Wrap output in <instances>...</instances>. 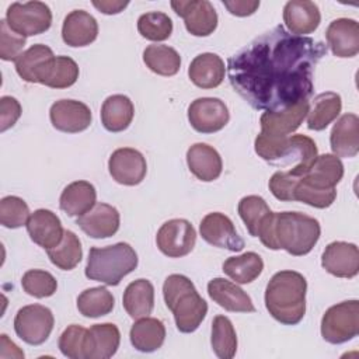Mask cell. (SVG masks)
I'll return each mask as SVG.
<instances>
[{"label": "cell", "instance_id": "obj_43", "mask_svg": "<svg viewBox=\"0 0 359 359\" xmlns=\"http://www.w3.org/2000/svg\"><path fill=\"white\" fill-rule=\"evenodd\" d=\"M22 289L27 294L36 299H43L55 294L57 289V280L52 273L42 269H29L22 275Z\"/></svg>", "mask_w": 359, "mask_h": 359}, {"label": "cell", "instance_id": "obj_19", "mask_svg": "<svg viewBox=\"0 0 359 359\" xmlns=\"http://www.w3.org/2000/svg\"><path fill=\"white\" fill-rule=\"evenodd\" d=\"M121 344V332L112 323L91 325L84 337V359H108L114 356Z\"/></svg>", "mask_w": 359, "mask_h": 359}, {"label": "cell", "instance_id": "obj_11", "mask_svg": "<svg viewBox=\"0 0 359 359\" xmlns=\"http://www.w3.org/2000/svg\"><path fill=\"white\" fill-rule=\"evenodd\" d=\"M156 243L158 250L170 258L188 255L196 243V231L185 219H171L157 231Z\"/></svg>", "mask_w": 359, "mask_h": 359}, {"label": "cell", "instance_id": "obj_40", "mask_svg": "<svg viewBox=\"0 0 359 359\" xmlns=\"http://www.w3.org/2000/svg\"><path fill=\"white\" fill-rule=\"evenodd\" d=\"M46 252L50 262L63 271L74 269L83 258L81 243L79 237L70 230H65L60 244L46 250Z\"/></svg>", "mask_w": 359, "mask_h": 359}, {"label": "cell", "instance_id": "obj_38", "mask_svg": "<svg viewBox=\"0 0 359 359\" xmlns=\"http://www.w3.org/2000/svg\"><path fill=\"white\" fill-rule=\"evenodd\" d=\"M143 62L153 73L165 77L177 74L181 67L180 53L167 45H149L143 50Z\"/></svg>", "mask_w": 359, "mask_h": 359}, {"label": "cell", "instance_id": "obj_37", "mask_svg": "<svg viewBox=\"0 0 359 359\" xmlns=\"http://www.w3.org/2000/svg\"><path fill=\"white\" fill-rule=\"evenodd\" d=\"M264 269L262 258L252 251L230 257L223 262V272L236 283L245 285L255 280Z\"/></svg>", "mask_w": 359, "mask_h": 359}, {"label": "cell", "instance_id": "obj_51", "mask_svg": "<svg viewBox=\"0 0 359 359\" xmlns=\"http://www.w3.org/2000/svg\"><path fill=\"white\" fill-rule=\"evenodd\" d=\"M128 4H129L128 1H119V0H112V1H111V0H101V1L93 0V6H94L98 11H101V13H104V14H108V15L121 13Z\"/></svg>", "mask_w": 359, "mask_h": 359}, {"label": "cell", "instance_id": "obj_32", "mask_svg": "<svg viewBox=\"0 0 359 359\" xmlns=\"http://www.w3.org/2000/svg\"><path fill=\"white\" fill-rule=\"evenodd\" d=\"M130 342L139 352H154L164 344L165 327L153 317H142L132 325L129 332Z\"/></svg>", "mask_w": 359, "mask_h": 359}, {"label": "cell", "instance_id": "obj_28", "mask_svg": "<svg viewBox=\"0 0 359 359\" xmlns=\"http://www.w3.org/2000/svg\"><path fill=\"white\" fill-rule=\"evenodd\" d=\"M224 73V62L219 55L210 52L195 56L188 67L191 81L199 88H215L220 86Z\"/></svg>", "mask_w": 359, "mask_h": 359}, {"label": "cell", "instance_id": "obj_30", "mask_svg": "<svg viewBox=\"0 0 359 359\" xmlns=\"http://www.w3.org/2000/svg\"><path fill=\"white\" fill-rule=\"evenodd\" d=\"M95 199L97 192L91 182L74 181L63 189L59 199V206L67 216L79 217L97 203Z\"/></svg>", "mask_w": 359, "mask_h": 359}, {"label": "cell", "instance_id": "obj_7", "mask_svg": "<svg viewBox=\"0 0 359 359\" xmlns=\"http://www.w3.org/2000/svg\"><path fill=\"white\" fill-rule=\"evenodd\" d=\"M359 334V302L345 300L331 306L321 318V335L334 345L348 342Z\"/></svg>", "mask_w": 359, "mask_h": 359}, {"label": "cell", "instance_id": "obj_3", "mask_svg": "<svg viewBox=\"0 0 359 359\" xmlns=\"http://www.w3.org/2000/svg\"><path fill=\"white\" fill-rule=\"evenodd\" d=\"M255 153L269 163H294L287 171L293 177L304 175L318 156L314 140L306 135L268 136L259 132L254 143Z\"/></svg>", "mask_w": 359, "mask_h": 359}, {"label": "cell", "instance_id": "obj_39", "mask_svg": "<svg viewBox=\"0 0 359 359\" xmlns=\"http://www.w3.org/2000/svg\"><path fill=\"white\" fill-rule=\"evenodd\" d=\"M115 299L112 293L104 286H95L83 290L77 297V310L88 318L107 316L112 311Z\"/></svg>", "mask_w": 359, "mask_h": 359}, {"label": "cell", "instance_id": "obj_41", "mask_svg": "<svg viewBox=\"0 0 359 359\" xmlns=\"http://www.w3.org/2000/svg\"><path fill=\"white\" fill-rule=\"evenodd\" d=\"M212 349L220 359H231L237 352V335L226 316H216L212 321Z\"/></svg>", "mask_w": 359, "mask_h": 359}, {"label": "cell", "instance_id": "obj_52", "mask_svg": "<svg viewBox=\"0 0 359 359\" xmlns=\"http://www.w3.org/2000/svg\"><path fill=\"white\" fill-rule=\"evenodd\" d=\"M24 358V352L8 339L6 334L0 335V358Z\"/></svg>", "mask_w": 359, "mask_h": 359}, {"label": "cell", "instance_id": "obj_21", "mask_svg": "<svg viewBox=\"0 0 359 359\" xmlns=\"http://www.w3.org/2000/svg\"><path fill=\"white\" fill-rule=\"evenodd\" d=\"M25 226L31 240L45 250L60 244L65 234L60 219L49 209H38L31 213Z\"/></svg>", "mask_w": 359, "mask_h": 359}, {"label": "cell", "instance_id": "obj_8", "mask_svg": "<svg viewBox=\"0 0 359 359\" xmlns=\"http://www.w3.org/2000/svg\"><path fill=\"white\" fill-rule=\"evenodd\" d=\"M6 21L18 35L24 38L34 36L50 28L52 11L49 6L42 1H15L8 6Z\"/></svg>", "mask_w": 359, "mask_h": 359}, {"label": "cell", "instance_id": "obj_18", "mask_svg": "<svg viewBox=\"0 0 359 359\" xmlns=\"http://www.w3.org/2000/svg\"><path fill=\"white\" fill-rule=\"evenodd\" d=\"M76 223L88 237L107 238L118 231L121 217L112 205L97 202L88 212L79 216Z\"/></svg>", "mask_w": 359, "mask_h": 359}, {"label": "cell", "instance_id": "obj_16", "mask_svg": "<svg viewBox=\"0 0 359 359\" xmlns=\"http://www.w3.org/2000/svg\"><path fill=\"white\" fill-rule=\"evenodd\" d=\"M49 118L55 129L65 133H79L90 126L93 115L81 101L59 100L52 104Z\"/></svg>", "mask_w": 359, "mask_h": 359}, {"label": "cell", "instance_id": "obj_36", "mask_svg": "<svg viewBox=\"0 0 359 359\" xmlns=\"http://www.w3.org/2000/svg\"><path fill=\"white\" fill-rule=\"evenodd\" d=\"M79 79V66L69 56H55L43 69L39 81L50 88H67Z\"/></svg>", "mask_w": 359, "mask_h": 359}, {"label": "cell", "instance_id": "obj_4", "mask_svg": "<svg viewBox=\"0 0 359 359\" xmlns=\"http://www.w3.org/2000/svg\"><path fill=\"white\" fill-rule=\"evenodd\" d=\"M165 306L174 314L175 325L180 332L189 334L198 330L208 313V303L198 293L189 278L172 273L165 278L163 285Z\"/></svg>", "mask_w": 359, "mask_h": 359}, {"label": "cell", "instance_id": "obj_22", "mask_svg": "<svg viewBox=\"0 0 359 359\" xmlns=\"http://www.w3.org/2000/svg\"><path fill=\"white\" fill-rule=\"evenodd\" d=\"M327 43L338 57H353L359 52V24L352 18H337L325 31Z\"/></svg>", "mask_w": 359, "mask_h": 359}, {"label": "cell", "instance_id": "obj_2", "mask_svg": "<svg viewBox=\"0 0 359 359\" xmlns=\"http://www.w3.org/2000/svg\"><path fill=\"white\" fill-rule=\"evenodd\" d=\"M307 280L296 271L276 272L265 289V307L285 325L299 324L306 314Z\"/></svg>", "mask_w": 359, "mask_h": 359}, {"label": "cell", "instance_id": "obj_23", "mask_svg": "<svg viewBox=\"0 0 359 359\" xmlns=\"http://www.w3.org/2000/svg\"><path fill=\"white\" fill-rule=\"evenodd\" d=\"M283 21L290 34L306 36L318 28L321 14L314 1L290 0L283 7Z\"/></svg>", "mask_w": 359, "mask_h": 359}, {"label": "cell", "instance_id": "obj_20", "mask_svg": "<svg viewBox=\"0 0 359 359\" xmlns=\"http://www.w3.org/2000/svg\"><path fill=\"white\" fill-rule=\"evenodd\" d=\"M309 108V101H300L282 111H265L259 118L261 133L269 136H289L302 125V122L307 116Z\"/></svg>", "mask_w": 359, "mask_h": 359}, {"label": "cell", "instance_id": "obj_6", "mask_svg": "<svg viewBox=\"0 0 359 359\" xmlns=\"http://www.w3.org/2000/svg\"><path fill=\"white\" fill-rule=\"evenodd\" d=\"M321 227L317 219L300 212L275 213L273 238L276 248L294 257L309 254L317 244Z\"/></svg>", "mask_w": 359, "mask_h": 359}, {"label": "cell", "instance_id": "obj_34", "mask_svg": "<svg viewBox=\"0 0 359 359\" xmlns=\"http://www.w3.org/2000/svg\"><path fill=\"white\" fill-rule=\"evenodd\" d=\"M342 109L341 95L334 91H325L314 97L307 112V128L310 130L325 129Z\"/></svg>", "mask_w": 359, "mask_h": 359}, {"label": "cell", "instance_id": "obj_46", "mask_svg": "<svg viewBox=\"0 0 359 359\" xmlns=\"http://www.w3.org/2000/svg\"><path fill=\"white\" fill-rule=\"evenodd\" d=\"M87 330L79 324L69 325L59 338L60 352L70 359H84L83 345Z\"/></svg>", "mask_w": 359, "mask_h": 359}, {"label": "cell", "instance_id": "obj_50", "mask_svg": "<svg viewBox=\"0 0 359 359\" xmlns=\"http://www.w3.org/2000/svg\"><path fill=\"white\" fill-rule=\"evenodd\" d=\"M224 7L237 17H247L251 15L257 11V8L259 7V1L254 0V1H248V0H223Z\"/></svg>", "mask_w": 359, "mask_h": 359}, {"label": "cell", "instance_id": "obj_35", "mask_svg": "<svg viewBox=\"0 0 359 359\" xmlns=\"http://www.w3.org/2000/svg\"><path fill=\"white\" fill-rule=\"evenodd\" d=\"M53 57L55 55L49 46L35 43L17 57V60L14 62L15 70L24 81L38 83L43 69Z\"/></svg>", "mask_w": 359, "mask_h": 359}, {"label": "cell", "instance_id": "obj_45", "mask_svg": "<svg viewBox=\"0 0 359 359\" xmlns=\"http://www.w3.org/2000/svg\"><path fill=\"white\" fill-rule=\"evenodd\" d=\"M294 201L303 202L306 205H310L317 209H325L332 205V202L337 198V189L331 191H321L316 189L311 185H309L303 177H299L294 185V192H293Z\"/></svg>", "mask_w": 359, "mask_h": 359}, {"label": "cell", "instance_id": "obj_49", "mask_svg": "<svg viewBox=\"0 0 359 359\" xmlns=\"http://www.w3.org/2000/svg\"><path fill=\"white\" fill-rule=\"evenodd\" d=\"M21 105L20 102L10 95H4L0 98V130L6 132L11 126L15 125L18 118L21 116Z\"/></svg>", "mask_w": 359, "mask_h": 359}, {"label": "cell", "instance_id": "obj_10", "mask_svg": "<svg viewBox=\"0 0 359 359\" xmlns=\"http://www.w3.org/2000/svg\"><path fill=\"white\" fill-rule=\"evenodd\" d=\"M53 324L55 318L50 309L42 304H28L17 311L14 331L24 342L41 345L49 338Z\"/></svg>", "mask_w": 359, "mask_h": 359}, {"label": "cell", "instance_id": "obj_1", "mask_svg": "<svg viewBox=\"0 0 359 359\" xmlns=\"http://www.w3.org/2000/svg\"><path fill=\"white\" fill-rule=\"evenodd\" d=\"M325 55L324 42L276 25L229 57L227 76L234 91L254 109L276 112L309 101L314 69Z\"/></svg>", "mask_w": 359, "mask_h": 359}, {"label": "cell", "instance_id": "obj_48", "mask_svg": "<svg viewBox=\"0 0 359 359\" xmlns=\"http://www.w3.org/2000/svg\"><path fill=\"white\" fill-rule=\"evenodd\" d=\"M299 177H293L290 175L287 171H276L271 180H269V191L272 192V195L279 199V201H285V202H293V192H294V185Z\"/></svg>", "mask_w": 359, "mask_h": 359}, {"label": "cell", "instance_id": "obj_24", "mask_svg": "<svg viewBox=\"0 0 359 359\" xmlns=\"http://www.w3.org/2000/svg\"><path fill=\"white\" fill-rule=\"evenodd\" d=\"M98 35L97 20L84 10L70 11L62 25L63 42L72 48H81L93 43Z\"/></svg>", "mask_w": 359, "mask_h": 359}, {"label": "cell", "instance_id": "obj_33", "mask_svg": "<svg viewBox=\"0 0 359 359\" xmlns=\"http://www.w3.org/2000/svg\"><path fill=\"white\" fill-rule=\"evenodd\" d=\"M122 304L132 318L147 317L154 307V287L151 282L147 279L130 282L123 292Z\"/></svg>", "mask_w": 359, "mask_h": 359}, {"label": "cell", "instance_id": "obj_13", "mask_svg": "<svg viewBox=\"0 0 359 359\" xmlns=\"http://www.w3.org/2000/svg\"><path fill=\"white\" fill-rule=\"evenodd\" d=\"M229 109L220 98H196L188 107V121L199 133L219 132L229 123Z\"/></svg>", "mask_w": 359, "mask_h": 359}, {"label": "cell", "instance_id": "obj_26", "mask_svg": "<svg viewBox=\"0 0 359 359\" xmlns=\"http://www.w3.org/2000/svg\"><path fill=\"white\" fill-rule=\"evenodd\" d=\"M187 164L189 171L203 182L217 180L223 170L220 154L206 143H195L188 149Z\"/></svg>", "mask_w": 359, "mask_h": 359}, {"label": "cell", "instance_id": "obj_15", "mask_svg": "<svg viewBox=\"0 0 359 359\" xmlns=\"http://www.w3.org/2000/svg\"><path fill=\"white\" fill-rule=\"evenodd\" d=\"M108 170L111 177L122 185L133 187L140 184L147 172V164L143 154L132 147L116 149L109 160Z\"/></svg>", "mask_w": 359, "mask_h": 359}, {"label": "cell", "instance_id": "obj_14", "mask_svg": "<svg viewBox=\"0 0 359 359\" xmlns=\"http://www.w3.org/2000/svg\"><path fill=\"white\" fill-rule=\"evenodd\" d=\"M199 231L208 244L217 248L238 252L245 245L244 240L236 231L230 217L220 212L208 213L199 224Z\"/></svg>", "mask_w": 359, "mask_h": 359}, {"label": "cell", "instance_id": "obj_44", "mask_svg": "<svg viewBox=\"0 0 359 359\" xmlns=\"http://www.w3.org/2000/svg\"><path fill=\"white\" fill-rule=\"evenodd\" d=\"M29 209L24 199L10 195L0 201V223L7 229H18L27 224Z\"/></svg>", "mask_w": 359, "mask_h": 359}, {"label": "cell", "instance_id": "obj_25", "mask_svg": "<svg viewBox=\"0 0 359 359\" xmlns=\"http://www.w3.org/2000/svg\"><path fill=\"white\" fill-rule=\"evenodd\" d=\"M209 297L227 311L233 313H252L255 307L251 297L236 283L224 279L215 278L208 283Z\"/></svg>", "mask_w": 359, "mask_h": 359}, {"label": "cell", "instance_id": "obj_27", "mask_svg": "<svg viewBox=\"0 0 359 359\" xmlns=\"http://www.w3.org/2000/svg\"><path fill=\"white\" fill-rule=\"evenodd\" d=\"M331 150L337 157H355L359 151V118L355 114H344L330 133Z\"/></svg>", "mask_w": 359, "mask_h": 359}, {"label": "cell", "instance_id": "obj_31", "mask_svg": "<svg viewBox=\"0 0 359 359\" xmlns=\"http://www.w3.org/2000/svg\"><path fill=\"white\" fill-rule=\"evenodd\" d=\"M135 115V107L129 97L123 94H114L105 98L101 107V122L108 132L125 130Z\"/></svg>", "mask_w": 359, "mask_h": 359}, {"label": "cell", "instance_id": "obj_47", "mask_svg": "<svg viewBox=\"0 0 359 359\" xmlns=\"http://www.w3.org/2000/svg\"><path fill=\"white\" fill-rule=\"evenodd\" d=\"M25 46V38L14 32L6 20L0 21V57L6 62L17 60Z\"/></svg>", "mask_w": 359, "mask_h": 359}, {"label": "cell", "instance_id": "obj_5", "mask_svg": "<svg viewBox=\"0 0 359 359\" xmlns=\"http://www.w3.org/2000/svg\"><path fill=\"white\" fill-rule=\"evenodd\" d=\"M137 254L128 243L108 247H91L86 265V276L91 280L116 286L137 266Z\"/></svg>", "mask_w": 359, "mask_h": 359}, {"label": "cell", "instance_id": "obj_9", "mask_svg": "<svg viewBox=\"0 0 359 359\" xmlns=\"http://www.w3.org/2000/svg\"><path fill=\"white\" fill-rule=\"evenodd\" d=\"M237 210L248 233L252 237H258L266 248L276 250L273 238L275 213L269 209L265 199L258 195L244 196L240 199Z\"/></svg>", "mask_w": 359, "mask_h": 359}, {"label": "cell", "instance_id": "obj_42", "mask_svg": "<svg viewBox=\"0 0 359 359\" xmlns=\"http://www.w3.org/2000/svg\"><path fill=\"white\" fill-rule=\"evenodd\" d=\"M137 31L143 38L149 41H165L172 32V21L165 13L150 11L139 17Z\"/></svg>", "mask_w": 359, "mask_h": 359}, {"label": "cell", "instance_id": "obj_12", "mask_svg": "<svg viewBox=\"0 0 359 359\" xmlns=\"http://www.w3.org/2000/svg\"><path fill=\"white\" fill-rule=\"evenodd\" d=\"M171 7L194 36H208L217 27V13L208 0H172Z\"/></svg>", "mask_w": 359, "mask_h": 359}, {"label": "cell", "instance_id": "obj_17", "mask_svg": "<svg viewBox=\"0 0 359 359\" xmlns=\"http://www.w3.org/2000/svg\"><path fill=\"white\" fill-rule=\"evenodd\" d=\"M323 268L337 278H353L359 272V250L346 241L330 243L321 255Z\"/></svg>", "mask_w": 359, "mask_h": 359}, {"label": "cell", "instance_id": "obj_29", "mask_svg": "<svg viewBox=\"0 0 359 359\" xmlns=\"http://www.w3.org/2000/svg\"><path fill=\"white\" fill-rule=\"evenodd\" d=\"M302 177L316 189L331 191L344 177V164L335 154H321L317 156L310 170Z\"/></svg>", "mask_w": 359, "mask_h": 359}]
</instances>
